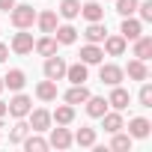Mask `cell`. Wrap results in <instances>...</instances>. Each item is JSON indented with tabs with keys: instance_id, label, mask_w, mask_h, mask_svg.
<instances>
[{
	"instance_id": "1",
	"label": "cell",
	"mask_w": 152,
	"mask_h": 152,
	"mask_svg": "<svg viewBox=\"0 0 152 152\" xmlns=\"http://www.w3.org/2000/svg\"><path fill=\"white\" fill-rule=\"evenodd\" d=\"M9 18H12V24L18 27V30H27V27H33L36 24V9L33 6H27V3H15L12 9H9Z\"/></svg>"
},
{
	"instance_id": "2",
	"label": "cell",
	"mask_w": 152,
	"mask_h": 152,
	"mask_svg": "<svg viewBox=\"0 0 152 152\" xmlns=\"http://www.w3.org/2000/svg\"><path fill=\"white\" fill-rule=\"evenodd\" d=\"M30 110H33V102H30V96H24V93H18V96L6 104V113L15 116V119H24Z\"/></svg>"
},
{
	"instance_id": "3",
	"label": "cell",
	"mask_w": 152,
	"mask_h": 152,
	"mask_svg": "<svg viewBox=\"0 0 152 152\" xmlns=\"http://www.w3.org/2000/svg\"><path fill=\"white\" fill-rule=\"evenodd\" d=\"M66 66H69V63H66L63 57L51 54V57L45 60V78H48V81H63V78H66Z\"/></svg>"
},
{
	"instance_id": "4",
	"label": "cell",
	"mask_w": 152,
	"mask_h": 152,
	"mask_svg": "<svg viewBox=\"0 0 152 152\" xmlns=\"http://www.w3.org/2000/svg\"><path fill=\"white\" fill-rule=\"evenodd\" d=\"M140 33H143V21H137V18L125 15V18H122V24H119V36H122L125 42H134Z\"/></svg>"
},
{
	"instance_id": "5",
	"label": "cell",
	"mask_w": 152,
	"mask_h": 152,
	"mask_svg": "<svg viewBox=\"0 0 152 152\" xmlns=\"http://www.w3.org/2000/svg\"><path fill=\"white\" fill-rule=\"evenodd\" d=\"M99 78H102V84H107V87H116V84H122L125 72H122L119 66H113V63H104V66L99 69Z\"/></svg>"
},
{
	"instance_id": "6",
	"label": "cell",
	"mask_w": 152,
	"mask_h": 152,
	"mask_svg": "<svg viewBox=\"0 0 152 152\" xmlns=\"http://www.w3.org/2000/svg\"><path fill=\"white\" fill-rule=\"evenodd\" d=\"M128 102H131V93L125 90V87H113V93H110V99H107V107H113V110H125L128 107Z\"/></svg>"
},
{
	"instance_id": "7",
	"label": "cell",
	"mask_w": 152,
	"mask_h": 152,
	"mask_svg": "<svg viewBox=\"0 0 152 152\" xmlns=\"http://www.w3.org/2000/svg\"><path fill=\"white\" fill-rule=\"evenodd\" d=\"M48 146H54V149H69V146H72V131L63 128V125L51 128V140H48Z\"/></svg>"
},
{
	"instance_id": "8",
	"label": "cell",
	"mask_w": 152,
	"mask_h": 152,
	"mask_svg": "<svg viewBox=\"0 0 152 152\" xmlns=\"http://www.w3.org/2000/svg\"><path fill=\"white\" fill-rule=\"evenodd\" d=\"M27 116H30V131H48L51 128V113L48 110L39 107V110H30Z\"/></svg>"
},
{
	"instance_id": "9",
	"label": "cell",
	"mask_w": 152,
	"mask_h": 152,
	"mask_svg": "<svg viewBox=\"0 0 152 152\" xmlns=\"http://www.w3.org/2000/svg\"><path fill=\"white\" fill-rule=\"evenodd\" d=\"M24 84H27V75H24L21 69H9V72H6V78H3V87H9L12 93H21Z\"/></svg>"
},
{
	"instance_id": "10",
	"label": "cell",
	"mask_w": 152,
	"mask_h": 152,
	"mask_svg": "<svg viewBox=\"0 0 152 152\" xmlns=\"http://www.w3.org/2000/svg\"><path fill=\"white\" fill-rule=\"evenodd\" d=\"M12 51L21 54V57L30 54V51H33V33H24V30L15 33V36H12Z\"/></svg>"
},
{
	"instance_id": "11",
	"label": "cell",
	"mask_w": 152,
	"mask_h": 152,
	"mask_svg": "<svg viewBox=\"0 0 152 152\" xmlns=\"http://www.w3.org/2000/svg\"><path fill=\"white\" fill-rule=\"evenodd\" d=\"M99 119H102V128H104L107 134H113V131H122V128H125V122H122V113H119V110H113V113H102Z\"/></svg>"
},
{
	"instance_id": "12",
	"label": "cell",
	"mask_w": 152,
	"mask_h": 152,
	"mask_svg": "<svg viewBox=\"0 0 152 152\" xmlns=\"http://www.w3.org/2000/svg\"><path fill=\"white\" fill-rule=\"evenodd\" d=\"M134 57L143 60V63L152 57V36H143V33H140V36L134 39Z\"/></svg>"
},
{
	"instance_id": "13",
	"label": "cell",
	"mask_w": 152,
	"mask_h": 152,
	"mask_svg": "<svg viewBox=\"0 0 152 152\" xmlns=\"http://www.w3.org/2000/svg\"><path fill=\"white\" fill-rule=\"evenodd\" d=\"M102 60H104V51H102L99 45H93V42H90V45H84V48H81V63L96 66V63H102Z\"/></svg>"
},
{
	"instance_id": "14",
	"label": "cell",
	"mask_w": 152,
	"mask_h": 152,
	"mask_svg": "<svg viewBox=\"0 0 152 152\" xmlns=\"http://www.w3.org/2000/svg\"><path fill=\"white\" fill-rule=\"evenodd\" d=\"M122 72L128 75L131 81H146V78H149V69H146V63H143V60H137V57H134V60L128 63V69H122Z\"/></svg>"
},
{
	"instance_id": "15",
	"label": "cell",
	"mask_w": 152,
	"mask_h": 152,
	"mask_svg": "<svg viewBox=\"0 0 152 152\" xmlns=\"http://www.w3.org/2000/svg\"><path fill=\"white\" fill-rule=\"evenodd\" d=\"M87 99H90L87 84H72V90L66 93V104H84Z\"/></svg>"
},
{
	"instance_id": "16",
	"label": "cell",
	"mask_w": 152,
	"mask_h": 152,
	"mask_svg": "<svg viewBox=\"0 0 152 152\" xmlns=\"http://www.w3.org/2000/svg\"><path fill=\"white\" fill-rule=\"evenodd\" d=\"M87 63H72V66H66V81H72V84H84L87 81Z\"/></svg>"
},
{
	"instance_id": "17",
	"label": "cell",
	"mask_w": 152,
	"mask_h": 152,
	"mask_svg": "<svg viewBox=\"0 0 152 152\" xmlns=\"http://www.w3.org/2000/svg\"><path fill=\"white\" fill-rule=\"evenodd\" d=\"M149 131H152V122L143 119V116H134V119L128 122V134H131V137H149Z\"/></svg>"
},
{
	"instance_id": "18",
	"label": "cell",
	"mask_w": 152,
	"mask_h": 152,
	"mask_svg": "<svg viewBox=\"0 0 152 152\" xmlns=\"http://www.w3.org/2000/svg\"><path fill=\"white\" fill-rule=\"evenodd\" d=\"M54 39H57V45H75V39H78V30H75L72 24H63V27L54 30Z\"/></svg>"
},
{
	"instance_id": "19",
	"label": "cell",
	"mask_w": 152,
	"mask_h": 152,
	"mask_svg": "<svg viewBox=\"0 0 152 152\" xmlns=\"http://www.w3.org/2000/svg\"><path fill=\"white\" fill-rule=\"evenodd\" d=\"M125 45H128V42H125L122 36H104V51H107L110 57H122V54H125Z\"/></svg>"
},
{
	"instance_id": "20",
	"label": "cell",
	"mask_w": 152,
	"mask_h": 152,
	"mask_svg": "<svg viewBox=\"0 0 152 152\" xmlns=\"http://www.w3.org/2000/svg\"><path fill=\"white\" fill-rule=\"evenodd\" d=\"M84 104H87V113H90L93 119H99L102 113H107V99H99V96H90V99H87Z\"/></svg>"
},
{
	"instance_id": "21",
	"label": "cell",
	"mask_w": 152,
	"mask_h": 152,
	"mask_svg": "<svg viewBox=\"0 0 152 152\" xmlns=\"http://www.w3.org/2000/svg\"><path fill=\"white\" fill-rule=\"evenodd\" d=\"M72 119H75V104H60L51 113V122H57V125H69Z\"/></svg>"
},
{
	"instance_id": "22",
	"label": "cell",
	"mask_w": 152,
	"mask_h": 152,
	"mask_svg": "<svg viewBox=\"0 0 152 152\" xmlns=\"http://www.w3.org/2000/svg\"><path fill=\"white\" fill-rule=\"evenodd\" d=\"M36 24H39V30H42V33H54V30H57V12H54V9H48V12L36 15Z\"/></svg>"
},
{
	"instance_id": "23",
	"label": "cell",
	"mask_w": 152,
	"mask_h": 152,
	"mask_svg": "<svg viewBox=\"0 0 152 152\" xmlns=\"http://www.w3.org/2000/svg\"><path fill=\"white\" fill-rule=\"evenodd\" d=\"M87 42H93V45H99V42H104V36H107V30H104V24L102 21H90V27H87Z\"/></svg>"
},
{
	"instance_id": "24",
	"label": "cell",
	"mask_w": 152,
	"mask_h": 152,
	"mask_svg": "<svg viewBox=\"0 0 152 152\" xmlns=\"http://www.w3.org/2000/svg\"><path fill=\"white\" fill-rule=\"evenodd\" d=\"M72 143H78V146H96V128H78L72 134Z\"/></svg>"
},
{
	"instance_id": "25",
	"label": "cell",
	"mask_w": 152,
	"mask_h": 152,
	"mask_svg": "<svg viewBox=\"0 0 152 152\" xmlns=\"http://www.w3.org/2000/svg\"><path fill=\"white\" fill-rule=\"evenodd\" d=\"M81 15H84L87 21H102V18H104V9H102V3L90 0V3H84V6H81Z\"/></svg>"
},
{
	"instance_id": "26",
	"label": "cell",
	"mask_w": 152,
	"mask_h": 152,
	"mask_svg": "<svg viewBox=\"0 0 152 152\" xmlns=\"http://www.w3.org/2000/svg\"><path fill=\"white\" fill-rule=\"evenodd\" d=\"M33 48H36V54L51 57V54H57V39H54V36H42L39 42H33Z\"/></svg>"
},
{
	"instance_id": "27",
	"label": "cell",
	"mask_w": 152,
	"mask_h": 152,
	"mask_svg": "<svg viewBox=\"0 0 152 152\" xmlns=\"http://www.w3.org/2000/svg\"><path fill=\"white\" fill-rule=\"evenodd\" d=\"M36 96H39L42 102H54V99H57V81H42V84L36 87Z\"/></svg>"
},
{
	"instance_id": "28",
	"label": "cell",
	"mask_w": 152,
	"mask_h": 152,
	"mask_svg": "<svg viewBox=\"0 0 152 152\" xmlns=\"http://www.w3.org/2000/svg\"><path fill=\"white\" fill-rule=\"evenodd\" d=\"M21 143H24V149H27V152H45V149H48V140H45V137H39V134H27Z\"/></svg>"
},
{
	"instance_id": "29",
	"label": "cell",
	"mask_w": 152,
	"mask_h": 152,
	"mask_svg": "<svg viewBox=\"0 0 152 152\" xmlns=\"http://www.w3.org/2000/svg\"><path fill=\"white\" fill-rule=\"evenodd\" d=\"M60 15L63 18H78L81 15V0H63V3H60Z\"/></svg>"
},
{
	"instance_id": "30",
	"label": "cell",
	"mask_w": 152,
	"mask_h": 152,
	"mask_svg": "<svg viewBox=\"0 0 152 152\" xmlns=\"http://www.w3.org/2000/svg\"><path fill=\"white\" fill-rule=\"evenodd\" d=\"M27 134H30V125H27V122H15L12 131H9V143H21Z\"/></svg>"
},
{
	"instance_id": "31",
	"label": "cell",
	"mask_w": 152,
	"mask_h": 152,
	"mask_svg": "<svg viewBox=\"0 0 152 152\" xmlns=\"http://www.w3.org/2000/svg\"><path fill=\"white\" fill-rule=\"evenodd\" d=\"M110 149H116V152H125V149H131V134H119V131H113Z\"/></svg>"
},
{
	"instance_id": "32",
	"label": "cell",
	"mask_w": 152,
	"mask_h": 152,
	"mask_svg": "<svg viewBox=\"0 0 152 152\" xmlns=\"http://www.w3.org/2000/svg\"><path fill=\"white\" fill-rule=\"evenodd\" d=\"M137 3L140 0H116V12L125 18V15H134L137 12Z\"/></svg>"
},
{
	"instance_id": "33",
	"label": "cell",
	"mask_w": 152,
	"mask_h": 152,
	"mask_svg": "<svg viewBox=\"0 0 152 152\" xmlns=\"http://www.w3.org/2000/svg\"><path fill=\"white\" fill-rule=\"evenodd\" d=\"M137 99H140V104H143V107H152V84H146V81H143V87H140V96H137Z\"/></svg>"
},
{
	"instance_id": "34",
	"label": "cell",
	"mask_w": 152,
	"mask_h": 152,
	"mask_svg": "<svg viewBox=\"0 0 152 152\" xmlns=\"http://www.w3.org/2000/svg\"><path fill=\"white\" fill-rule=\"evenodd\" d=\"M137 12H140V21H152V0L137 3Z\"/></svg>"
},
{
	"instance_id": "35",
	"label": "cell",
	"mask_w": 152,
	"mask_h": 152,
	"mask_svg": "<svg viewBox=\"0 0 152 152\" xmlns=\"http://www.w3.org/2000/svg\"><path fill=\"white\" fill-rule=\"evenodd\" d=\"M6 57H9V45L0 42V63H6Z\"/></svg>"
},
{
	"instance_id": "36",
	"label": "cell",
	"mask_w": 152,
	"mask_h": 152,
	"mask_svg": "<svg viewBox=\"0 0 152 152\" xmlns=\"http://www.w3.org/2000/svg\"><path fill=\"white\" fill-rule=\"evenodd\" d=\"M12 6H15V0H0V9H3V12H9Z\"/></svg>"
},
{
	"instance_id": "37",
	"label": "cell",
	"mask_w": 152,
	"mask_h": 152,
	"mask_svg": "<svg viewBox=\"0 0 152 152\" xmlns=\"http://www.w3.org/2000/svg\"><path fill=\"white\" fill-rule=\"evenodd\" d=\"M6 116V102H0V119Z\"/></svg>"
},
{
	"instance_id": "38",
	"label": "cell",
	"mask_w": 152,
	"mask_h": 152,
	"mask_svg": "<svg viewBox=\"0 0 152 152\" xmlns=\"http://www.w3.org/2000/svg\"><path fill=\"white\" fill-rule=\"evenodd\" d=\"M0 93H3V78H0Z\"/></svg>"
}]
</instances>
